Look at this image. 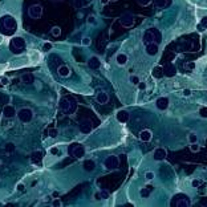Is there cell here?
<instances>
[{
  "mask_svg": "<svg viewBox=\"0 0 207 207\" xmlns=\"http://www.w3.org/2000/svg\"><path fill=\"white\" fill-rule=\"evenodd\" d=\"M17 29V23L12 16H3L0 19V32L3 35H12Z\"/></svg>",
  "mask_w": 207,
  "mask_h": 207,
  "instance_id": "obj_1",
  "label": "cell"
},
{
  "mask_svg": "<svg viewBox=\"0 0 207 207\" xmlns=\"http://www.w3.org/2000/svg\"><path fill=\"white\" fill-rule=\"evenodd\" d=\"M60 109L65 114H73L77 110V101L73 97H63L60 100Z\"/></svg>",
  "mask_w": 207,
  "mask_h": 207,
  "instance_id": "obj_2",
  "label": "cell"
},
{
  "mask_svg": "<svg viewBox=\"0 0 207 207\" xmlns=\"http://www.w3.org/2000/svg\"><path fill=\"white\" fill-rule=\"evenodd\" d=\"M161 41H162V33L158 29L150 28V29L145 31V33H143V43H145V45H146V44H150V43L159 44Z\"/></svg>",
  "mask_w": 207,
  "mask_h": 207,
  "instance_id": "obj_3",
  "label": "cell"
},
{
  "mask_svg": "<svg viewBox=\"0 0 207 207\" xmlns=\"http://www.w3.org/2000/svg\"><path fill=\"white\" fill-rule=\"evenodd\" d=\"M10 51L14 55H20L25 51V41L23 37H14L10 41Z\"/></svg>",
  "mask_w": 207,
  "mask_h": 207,
  "instance_id": "obj_4",
  "label": "cell"
},
{
  "mask_svg": "<svg viewBox=\"0 0 207 207\" xmlns=\"http://www.w3.org/2000/svg\"><path fill=\"white\" fill-rule=\"evenodd\" d=\"M16 116L21 122L28 124V122H31L32 118H33V112H32V109H29V108H21L20 110L17 112Z\"/></svg>",
  "mask_w": 207,
  "mask_h": 207,
  "instance_id": "obj_5",
  "label": "cell"
},
{
  "mask_svg": "<svg viewBox=\"0 0 207 207\" xmlns=\"http://www.w3.org/2000/svg\"><path fill=\"white\" fill-rule=\"evenodd\" d=\"M171 206H174V207H188L190 206V201H188L187 195H184V194H178V195H175L173 198Z\"/></svg>",
  "mask_w": 207,
  "mask_h": 207,
  "instance_id": "obj_6",
  "label": "cell"
},
{
  "mask_svg": "<svg viewBox=\"0 0 207 207\" xmlns=\"http://www.w3.org/2000/svg\"><path fill=\"white\" fill-rule=\"evenodd\" d=\"M69 153H70V155H73L76 158H82L85 155V149H84L81 143H72L69 146Z\"/></svg>",
  "mask_w": 207,
  "mask_h": 207,
  "instance_id": "obj_7",
  "label": "cell"
},
{
  "mask_svg": "<svg viewBox=\"0 0 207 207\" xmlns=\"http://www.w3.org/2000/svg\"><path fill=\"white\" fill-rule=\"evenodd\" d=\"M104 166L106 167L108 170H114L120 166V158L117 155H109L106 159L104 161Z\"/></svg>",
  "mask_w": 207,
  "mask_h": 207,
  "instance_id": "obj_8",
  "label": "cell"
},
{
  "mask_svg": "<svg viewBox=\"0 0 207 207\" xmlns=\"http://www.w3.org/2000/svg\"><path fill=\"white\" fill-rule=\"evenodd\" d=\"M28 15L32 17V19H40L43 15V7L40 4H33L28 8Z\"/></svg>",
  "mask_w": 207,
  "mask_h": 207,
  "instance_id": "obj_9",
  "label": "cell"
},
{
  "mask_svg": "<svg viewBox=\"0 0 207 207\" xmlns=\"http://www.w3.org/2000/svg\"><path fill=\"white\" fill-rule=\"evenodd\" d=\"M120 23L124 28H131L134 25V17L130 14H124L120 17Z\"/></svg>",
  "mask_w": 207,
  "mask_h": 207,
  "instance_id": "obj_10",
  "label": "cell"
},
{
  "mask_svg": "<svg viewBox=\"0 0 207 207\" xmlns=\"http://www.w3.org/2000/svg\"><path fill=\"white\" fill-rule=\"evenodd\" d=\"M78 129H80L81 133H90L92 129H93V124H92V121L90 120H88V118H85V120H82L80 122V125H78Z\"/></svg>",
  "mask_w": 207,
  "mask_h": 207,
  "instance_id": "obj_11",
  "label": "cell"
},
{
  "mask_svg": "<svg viewBox=\"0 0 207 207\" xmlns=\"http://www.w3.org/2000/svg\"><path fill=\"white\" fill-rule=\"evenodd\" d=\"M164 73H165L166 77H174L175 74H177V68L174 67V64L169 63L164 67Z\"/></svg>",
  "mask_w": 207,
  "mask_h": 207,
  "instance_id": "obj_12",
  "label": "cell"
},
{
  "mask_svg": "<svg viewBox=\"0 0 207 207\" xmlns=\"http://www.w3.org/2000/svg\"><path fill=\"white\" fill-rule=\"evenodd\" d=\"M15 114H17L15 106H12V105H6V106L3 108V116L6 118H12L15 117Z\"/></svg>",
  "mask_w": 207,
  "mask_h": 207,
  "instance_id": "obj_13",
  "label": "cell"
},
{
  "mask_svg": "<svg viewBox=\"0 0 207 207\" xmlns=\"http://www.w3.org/2000/svg\"><path fill=\"white\" fill-rule=\"evenodd\" d=\"M166 155H167V153H166V150L164 147H158V149H155L154 150V154H153V158L155 161H164L165 158H166Z\"/></svg>",
  "mask_w": 207,
  "mask_h": 207,
  "instance_id": "obj_14",
  "label": "cell"
},
{
  "mask_svg": "<svg viewBox=\"0 0 207 207\" xmlns=\"http://www.w3.org/2000/svg\"><path fill=\"white\" fill-rule=\"evenodd\" d=\"M146 53L149 56H154L158 53V44L157 43H150V44H146V48H145Z\"/></svg>",
  "mask_w": 207,
  "mask_h": 207,
  "instance_id": "obj_15",
  "label": "cell"
},
{
  "mask_svg": "<svg viewBox=\"0 0 207 207\" xmlns=\"http://www.w3.org/2000/svg\"><path fill=\"white\" fill-rule=\"evenodd\" d=\"M88 67L92 68V69H98L101 67V61L100 59L97 56H93V57H90L89 60H88Z\"/></svg>",
  "mask_w": 207,
  "mask_h": 207,
  "instance_id": "obj_16",
  "label": "cell"
},
{
  "mask_svg": "<svg viewBox=\"0 0 207 207\" xmlns=\"http://www.w3.org/2000/svg\"><path fill=\"white\" fill-rule=\"evenodd\" d=\"M155 105L159 110H165V109H167V106H169V100H167L166 97H159V98L157 100Z\"/></svg>",
  "mask_w": 207,
  "mask_h": 207,
  "instance_id": "obj_17",
  "label": "cell"
},
{
  "mask_svg": "<svg viewBox=\"0 0 207 207\" xmlns=\"http://www.w3.org/2000/svg\"><path fill=\"white\" fill-rule=\"evenodd\" d=\"M129 118H130V114L127 113L126 110H120L117 113V121L118 122H121V124H125V122L129 121Z\"/></svg>",
  "mask_w": 207,
  "mask_h": 207,
  "instance_id": "obj_18",
  "label": "cell"
},
{
  "mask_svg": "<svg viewBox=\"0 0 207 207\" xmlns=\"http://www.w3.org/2000/svg\"><path fill=\"white\" fill-rule=\"evenodd\" d=\"M96 98H97V102L101 104V105H105V104L109 102V96H108L106 92H100Z\"/></svg>",
  "mask_w": 207,
  "mask_h": 207,
  "instance_id": "obj_19",
  "label": "cell"
},
{
  "mask_svg": "<svg viewBox=\"0 0 207 207\" xmlns=\"http://www.w3.org/2000/svg\"><path fill=\"white\" fill-rule=\"evenodd\" d=\"M151 137H153V133H151V130H149V129L142 130L139 134V138H141V141H143V142H149V141L151 139Z\"/></svg>",
  "mask_w": 207,
  "mask_h": 207,
  "instance_id": "obj_20",
  "label": "cell"
},
{
  "mask_svg": "<svg viewBox=\"0 0 207 207\" xmlns=\"http://www.w3.org/2000/svg\"><path fill=\"white\" fill-rule=\"evenodd\" d=\"M20 80L23 84H32L35 81V74L33 73H24V74H21Z\"/></svg>",
  "mask_w": 207,
  "mask_h": 207,
  "instance_id": "obj_21",
  "label": "cell"
},
{
  "mask_svg": "<svg viewBox=\"0 0 207 207\" xmlns=\"http://www.w3.org/2000/svg\"><path fill=\"white\" fill-rule=\"evenodd\" d=\"M151 74L154 78H161L162 76H165L164 73V67H159V65H157V67H154L153 70H151Z\"/></svg>",
  "mask_w": 207,
  "mask_h": 207,
  "instance_id": "obj_22",
  "label": "cell"
},
{
  "mask_svg": "<svg viewBox=\"0 0 207 207\" xmlns=\"http://www.w3.org/2000/svg\"><path fill=\"white\" fill-rule=\"evenodd\" d=\"M57 72H59V74H60L61 77L70 76V68L68 67V65H60L59 69H57Z\"/></svg>",
  "mask_w": 207,
  "mask_h": 207,
  "instance_id": "obj_23",
  "label": "cell"
},
{
  "mask_svg": "<svg viewBox=\"0 0 207 207\" xmlns=\"http://www.w3.org/2000/svg\"><path fill=\"white\" fill-rule=\"evenodd\" d=\"M43 159V153L41 151H33L31 154V161L33 162V164H40Z\"/></svg>",
  "mask_w": 207,
  "mask_h": 207,
  "instance_id": "obj_24",
  "label": "cell"
},
{
  "mask_svg": "<svg viewBox=\"0 0 207 207\" xmlns=\"http://www.w3.org/2000/svg\"><path fill=\"white\" fill-rule=\"evenodd\" d=\"M82 167H84L85 171H93L94 167H96V164H94V161H92V159H86L82 164Z\"/></svg>",
  "mask_w": 207,
  "mask_h": 207,
  "instance_id": "obj_25",
  "label": "cell"
},
{
  "mask_svg": "<svg viewBox=\"0 0 207 207\" xmlns=\"http://www.w3.org/2000/svg\"><path fill=\"white\" fill-rule=\"evenodd\" d=\"M151 191H153V186H151V184H146V186L141 190V197H142V198H147L149 195H150Z\"/></svg>",
  "mask_w": 207,
  "mask_h": 207,
  "instance_id": "obj_26",
  "label": "cell"
},
{
  "mask_svg": "<svg viewBox=\"0 0 207 207\" xmlns=\"http://www.w3.org/2000/svg\"><path fill=\"white\" fill-rule=\"evenodd\" d=\"M169 2H171V0H154V4H155V7L158 10H164V8L167 7Z\"/></svg>",
  "mask_w": 207,
  "mask_h": 207,
  "instance_id": "obj_27",
  "label": "cell"
},
{
  "mask_svg": "<svg viewBox=\"0 0 207 207\" xmlns=\"http://www.w3.org/2000/svg\"><path fill=\"white\" fill-rule=\"evenodd\" d=\"M15 150H16V146H15V143H12V142H8L6 146H4V151H6L7 154L14 153Z\"/></svg>",
  "mask_w": 207,
  "mask_h": 207,
  "instance_id": "obj_28",
  "label": "cell"
},
{
  "mask_svg": "<svg viewBox=\"0 0 207 207\" xmlns=\"http://www.w3.org/2000/svg\"><path fill=\"white\" fill-rule=\"evenodd\" d=\"M126 63H127V56H126V55L121 53V55H118V56H117V64L125 65Z\"/></svg>",
  "mask_w": 207,
  "mask_h": 207,
  "instance_id": "obj_29",
  "label": "cell"
},
{
  "mask_svg": "<svg viewBox=\"0 0 207 207\" xmlns=\"http://www.w3.org/2000/svg\"><path fill=\"white\" fill-rule=\"evenodd\" d=\"M205 29H207V16L202 17L201 23L198 24V31H205Z\"/></svg>",
  "mask_w": 207,
  "mask_h": 207,
  "instance_id": "obj_30",
  "label": "cell"
},
{
  "mask_svg": "<svg viewBox=\"0 0 207 207\" xmlns=\"http://www.w3.org/2000/svg\"><path fill=\"white\" fill-rule=\"evenodd\" d=\"M88 2L86 0H73V6L76 7V8H82V7H85V4Z\"/></svg>",
  "mask_w": 207,
  "mask_h": 207,
  "instance_id": "obj_31",
  "label": "cell"
},
{
  "mask_svg": "<svg viewBox=\"0 0 207 207\" xmlns=\"http://www.w3.org/2000/svg\"><path fill=\"white\" fill-rule=\"evenodd\" d=\"M51 33H52V36L59 37L60 35H61V28L60 27H53V28L51 29Z\"/></svg>",
  "mask_w": 207,
  "mask_h": 207,
  "instance_id": "obj_32",
  "label": "cell"
},
{
  "mask_svg": "<svg viewBox=\"0 0 207 207\" xmlns=\"http://www.w3.org/2000/svg\"><path fill=\"white\" fill-rule=\"evenodd\" d=\"M48 134H49V137H51V138H56L57 135H59V130L55 129V127H52V129L48 130Z\"/></svg>",
  "mask_w": 207,
  "mask_h": 207,
  "instance_id": "obj_33",
  "label": "cell"
},
{
  "mask_svg": "<svg viewBox=\"0 0 207 207\" xmlns=\"http://www.w3.org/2000/svg\"><path fill=\"white\" fill-rule=\"evenodd\" d=\"M197 141H198V137H197L195 133H190V134H188V142H190V143H195Z\"/></svg>",
  "mask_w": 207,
  "mask_h": 207,
  "instance_id": "obj_34",
  "label": "cell"
},
{
  "mask_svg": "<svg viewBox=\"0 0 207 207\" xmlns=\"http://www.w3.org/2000/svg\"><path fill=\"white\" fill-rule=\"evenodd\" d=\"M184 69L188 70V72H191V70L195 69V63H187L186 65H184Z\"/></svg>",
  "mask_w": 207,
  "mask_h": 207,
  "instance_id": "obj_35",
  "label": "cell"
},
{
  "mask_svg": "<svg viewBox=\"0 0 207 207\" xmlns=\"http://www.w3.org/2000/svg\"><path fill=\"white\" fill-rule=\"evenodd\" d=\"M199 116L203 118H207V106H203L199 109Z\"/></svg>",
  "mask_w": 207,
  "mask_h": 207,
  "instance_id": "obj_36",
  "label": "cell"
},
{
  "mask_svg": "<svg viewBox=\"0 0 207 207\" xmlns=\"http://www.w3.org/2000/svg\"><path fill=\"white\" fill-rule=\"evenodd\" d=\"M90 43H92L90 37H84L82 40H81V44H82L84 47H88V45H90Z\"/></svg>",
  "mask_w": 207,
  "mask_h": 207,
  "instance_id": "obj_37",
  "label": "cell"
},
{
  "mask_svg": "<svg viewBox=\"0 0 207 207\" xmlns=\"http://www.w3.org/2000/svg\"><path fill=\"white\" fill-rule=\"evenodd\" d=\"M154 177H155V175H154L153 171H146V173H145V178H146L147 180L154 179Z\"/></svg>",
  "mask_w": 207,
  "mask_h": 207,
  "instance_id": "obj_38",
  "label": "cell"
},
{
  "mask_svg": "<svg viewBox=\"0 0 207 207\" xmlns=\"http://www.w3.org/2000/svg\"><path fill=\"white\" fill-rule=\"evenodd\" d=\"M137 3L139 4V6H142V7H146V6H149V4L151 3V0H137Z\"/></svg>",
  "mask_w": 207,
  "mask_h": 207,
  "instance_id": "obj_39",
  "label": "cell"
},
{
  "mask_svg": "<svg viewBox=\"0 0 207 207\" xmlns=\"http://www.w3.org/2000/svg\"><path fill=\"white\" fill-rule=\"evenodd\" d=\"M51 49H52V44H51V43H45V44L43 45V51H44V52H49Z\"/></svg>",
  "mask_w": 207,
  "mask_h": 207,
  "instance_id": "obj_40",
  "label": "cell"
},
{
  "mask_svg": "<svg viewBox=\"0 0 207 207\" xmlns=\"http://www.w3.org/2000/svg\"><path fill=\"white\" fill-rule=\"evenodd\" d=\"M130 81H131V84H133V85H138V84H139V78H138L137 76H131V77H130Z\"/></svg>",
  "mask_w": 207,
  "mask_h": 207,
  "instance_id": "obj_41",
  "label": "cell"
},
{
  "mask_svg": "<svg viewBox=\"0 0 207 207\" xmlns=\"http://www.w3.org/2000/svg\"><path fill=\"white\" fill-rule=\"evenodd\" d=\"M100 195H101V199H106V198H109V191L102 190L100 193Z\"/></svg>",
  "mask_w": 207,
  "mask_h": 207,
  "instance_id": "obj_42",
  "label": "cell"
},
{
  "mask_svg": "<svg viewBox=\"0 0 207 207\" xmlns=\"http://www.w3.org/2000/svg\"><path fill=\"white\" fill-rule=\"evenodd\" d=\"M0 84H2V85H8V84H10V78H8V77H2V78H0Z\"/></svg>",
  "mask_w": 207,
  "mask_h": 207,
  "instance_id": "obj_43",
  "label": "cell"
},
{
  "mask_svg": "<svg viewBox=\"0 0 207 207\" xmlns=\"http://www.w3.org/2000/svg\"><path fill=\"white\" fill-rule=\"evenodd\" d=\"M190 149H191V151H198V150H199V145H197V142L195 143H190Z\"/></svg>",
  "mask_w": 207,
  "mask_h": 207,
  "instance_id": "obj_44",
  "label": "cell"
},
{
  "mask_svg": "<svg viewBox=\"0 0 207 207\" xmlns=\"http://www.w3.org/2000/svg\"><path fill=\"white\" fill-rule=\"evenodd\" d=\"M51 154H53V155H57V154H59L60 153V150H59V149H57V147H51Z\"/></svg>",
  "mask_w": 207,
  "mask_h": 207,
  "instance_id": "obj_45",
  "label": "cell"
},
{
  "mask_svg": "<svg viewBox=\"0 0 207 207\" xmlns=\"http://www.w3.org/2000/svg\"><path fill=\"white\" fill-rule=\"evenodd\" d=\"M88 23H89V24H96L94 16H88Z\"/></svg>",
  "mask_w": 207,
  "mask_h": 207,
  "instance_id": "obj_46",
  "label": "cell"
},
{
  "mask_svg": "<svg viewBox=\"0 0 207 207\" xmlns=\"http://www.w3.org/2000/svg\"><path fill=\"white\" fill-rule=\"evenodd\" d=\"M138 88H139L141 90H145V89H146V84H145V82H139L138 84Z\"/></svg>",
  "mask_w": 207,
  "mask_h": 207,
  "instance_id": "obj_47",
  "label": "cell"
},
{
  "mask_svg": "<svg viewBox=\"0 0 207 207\" xmlns=\"http://www.w3.org/2000/svg\"><path fill=\"white\" fill-rule=\"evenodd\" d=\"M53 206H61V202H60V199L59 198H56V199L53 201V203H52Z\"/></svg>",
  "mask_w": 207,
  "mask_h": 207,
  "instance_id": "obj_48",
  "label": "cell"
},
{
  "mask_svg": "<svg viewBox=\"0 0 207 207\" xmlns=\"http://www.w3.org/2000/svg\"><path fill=\"white\" fill-rule=\"evenodd\" d=\"M24 184L23 183H19V184H17V190H19V191H24Z\"/></svg>",
  "mask_w": 207,
  "mask_h": 207,
  "instance_id": "obj_49",
  "label": "cell"
},
{
  "mask_svg": "<svg viewBox=\"0 0 207 207\" xmlns=\"http://www.w3.org/2000/svg\"><path fill=\"white\" fill-rule=\"evenodd\" d=\"M193 186H194V187H198V186H199V180L194 179V180H193Z\"/></svg>",
  "mask_w": 207,
  "mask_h": 207,
  "instance_id": "obj_50",
  "label": "cell"
},
{
  "mask_svg": "<svg viewBox=\"0 0 207 207\" xmlns=\"http://www.w3.org/2000/svg\"><path fill=\"white\" fill-rule=\"evenodd\" d=\"M183 94H184V96H190V94H191L190 89H184V90H183Z\"/></svg>",
  "mask_w": 207,
  "mask_h": 207,
  "instance_id": "obj_51",
  "label": "cell"
},
{
  "mask_svg": "<svg viewBox=\"0 0 207 207\" xmlns=\"http://www.w3.org/2000/svg\"><path fill=\"white\" fill-rule=\"evenodd\" d=\"M101 2V4H102V6H105V4H108L109 2H110V0H100Z\"/></svg>",
  "mask_w": 207,
  "mask_h": 207,
  "instance_id": "obj_52",
  "label": "cell"
},
{
  "mask_svg": "<svg viewBox=\"0 0 207 207\" xmlns=\"http://www.w3.org/2000/svg\"><path fill=\"white\" fill-rule=\"evenodd\" d=\"M52 197H53V198H59V193H57V191H55L53 194H52Z\"/></svg>",
  "mask_w": 207,
  "mask_h": 207,
  "instance_id": "obj_53",
  "label": "cell"
},
{
  "mask_svg": "<svg viewBox=\"0 0 207 207\" xmlns=\"http://www.w3.org/2000/svg\"><path fill=\"white\" fill-rule=\"evenodd\" d=\"M12 81H14L15 84H19V82H20L21 80H20V78H14V80H12Z\"/></svg>",
  "mask_w": 207,
  "mask_h": 207,
  "instance_id": "obj_54",
  "label": "cell"
},
{
  "mask_svg": "<svg viewBox=\"0 0 207 207\" xmlns=\"http://www.w3.org/2000/svg\"><path fill=\"white\" fill-rule=\"evenodd\" d=\"M94 198H96L97 201H100V199H101V195H100V194H96V195H94Z\"/></svg>",
  "mask_w": 207,
  "mask_h": 207,
  "instance_id": "obj_55",
  "label": "cell"
},
{
  "mask_svg": "<svg viewBox=\"0 0 207 207\" xmlns=\"http://www.w3.org/2000/svg\"><path fill=\"white\" fill-rule=\"evenodd\" d=\"M110 2H117V0H110Z\"/></svg>",
  "mask_w": 207,
  "mask_h": 207,
  "instance_id": "obj_56",
  "label": "cell"
}]
</instances>
